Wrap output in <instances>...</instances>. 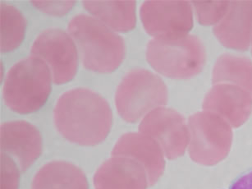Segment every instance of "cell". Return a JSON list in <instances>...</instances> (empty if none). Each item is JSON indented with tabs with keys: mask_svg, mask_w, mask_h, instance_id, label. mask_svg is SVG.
I'll return each instance as SVG.
<instances>
[{
	"mask_svg": "<svg viewBox=\"0 0 252 189\" xmlns=\"http://www.w3.org/2000/svg\"><path fill=\"white\" fill-rule=\"evenodd\" d=\"M54 118L63 137L86 147L104 142L113 125L109 103L100 94L86 88L63 93L56 104Z\"/></svg>",
	"mask_w": 252,
	"mask_h": 189,
	"instance_id": "6da1fadb",
	"label": "cell"
},
{
	"mask_svg": "<svg viewBox=\"0 0 252 189\" xmlns=\"http://www.w3.org/2000/svg\"><path fill=\"white\" fill-rule=\"evenodd\" d=\"M67 31L87 69L110 73L126 56L124 38L97 18L80 14L70 21Z\"/></svg>",
	"mask_w": 252,
	"mask_h": 189,
	"instance_id": "7a4b0ae2",
	"label": "cell"
},
{
	"mask_svg": "<svg viewBox=\"0 0 252 189\" xmlns=\"http://www.w3.org/2000/svg\"><path fill=\"white\" fill-rule=\"evenodd\" d=\"M52 74L47 64L31 56L13 65L3 85L5 105L14 112L26 115L40 110L51 92Z\"/></svg>",
	"mask_w": 252,
	"mask_h": 189,
	"instance_id": "3957f363",
	"label": "cell"
},
{
	"mask_svg": "<svg viewBox=\"0 0 252 189\" xmlns=\"http://www.w3.org/2000/svg\"><path fill=\"white\" fill-rule=\"evenodd\" d=\"M146 60L156 72L173 79H189L199 74L206 62L205 48L194 35L157 39L147 45Z\"/></svg>",
	"mask_w": 252,
	"mask_h": 189,
	"instance_id": "277c9868",
	"label": "cell"
},
{
	"mask_svg": "<svg viewBox=\"0 0 252 189\" xmlns=\"http://www.w3.org/2000/svg\"><path fill=\"white\" fill-rule=\"evenodd\" d=\"M168 89L160 77L146 69H135L123 78L115 94L119 115L136 123L156 108L165 105Z\"/></svg>",
	"mask_w": 252,
	"mask_h": 189,
	"instance_id": "5b68a950",
	"label": "cell"
},
{
	"mask_svg": "<svg viewBox=\"0 0 252 189\" xmlns=\"http://www.w3.org/2000/svg\"><path fill=\"white\" fill-rule=\"evenodd\" d=\"M140 14L146 32L157 39L183 37L193 28L192 4L189 1H146Z\"/></svg>",
	"mask_w": 252,
	"mask_h": 189,
	"instance_id": "8992f818",
	"label": "cell"
},
{
	"mask_svg": "<svg viewBox=\"0 0 252 189\" xmlns=\"http://www.w3.org/2000/svg\"><path fill=\"white\" fill-rule=\"evenodd\" d=\"M31 55L47 64L55 84L69 82L77 74V46L70 35L60 29H49L40 33L33 43Z\"/></svg>",
	"mask_w": 252,
	"mask_h": 189,
	"instance_id": "52a82bcc",
	"label": "cell"
},
{
	"mask_svg": "<svg viewBox=\"0 0 252 189\" xmlns=\"http://www.w3.org/2000/svg\"><path fill=\"white\" fill-rule=\"evenodd\" d=\"M139 131L156 140L168 159L182 156L187 143L183 118L174 110L157 108L143 118Z\"/></svg>",
	"mask_w": 252,
	"mask_h": 189,
	"instance_id": "ba28073f",
	"label": "cell"
},
{
	"mask_svg": "<svg viewBox=\"0 0 252 189\" xmlns=\"http://www.w3.org/2000/svg\"><path fill=\"white\" fill-rule=\"evenodd\" d=\"M1 151L16 158L21 171L25 172L41 155L42 137L30 123H4L1 126Z\"/></svg>",
	"mask_w": 252,
	"mask_h": 189,
	"instance_id": "9c48e42d",
	"label": "cell"
},
{
	"mask_svg": "<svg viewBox=\"0 0 252 189\" xmlns=\"http://www.w3.org/2000/svg\"><path fill=\"white\" fill-rule=\"evenodd\" d=\"M163 149L152 137L136 132L123 135L112 151V157H128L144 167L149 186L158 181L164 170Z\"/></svg>",
	"mask_w": 252,
	"mask_h": 189,
	"instance_id": "30bf717a",
	"label": "cell"
},
{
	"mask_svg": "<svg viewBox=\"0 0 252 189\" xmlns=\"http://www.w3.org/2000/svg\"><path fill=\"white\" fill-rule=\"evenodd\" d=\"M95 189H147L148 178L144 167L128 157H112L97 169Z\"/></svg>",
	"mask_w": 252,
	"mask_h": 189,
	"instance_id": "8fae6325",
	"label": "cell"
},
{
	"mask_svg": "<svg viewBox=\"0 0 252 189\" xmlns=\"http://www.w3.org/2000/svg\"><path fill=\"white\" fill-rule=\"evenodd\" d=\"M213 32L225 47L248 50L252 40V1H230L226 15Z\"/></svg>",
	"mask_w": 252,
	"mask_h": 189,
	"instance_id": "7c38bea8",
	"label": "cell"
},
{
	"mask_svg": "<svg viewBox=\"0 0 252 189\" xmlns=\"http://www.w3.org/2000/svg\"><path fill=\"white\" fill-rule=\"evenodd\" d=\"M87 177L82 169L67 161L50 162L36 173L32 189H88Z\"/></svg>",
	"mask_w": 252,
	"mask_h": 189,
	"instance_id": "4fadbf2b",
	"label": "cell"
},
{
	"mask_svg": "<svg viewBox=\"0 0 252 189\" xmlns=\"http://www.w3.org/2000/svg\"><path fill=\"white\" fill-rule=\"evenodd\" d=\"M85 9L112 30L128 32L136 28V1H83Z\"/></svg>",
	"mask_w": 252,
	"mask_h": 189,
	"instance_id": "5bb4252c",
	"label": "cell"
},
{
	"mask_svg": "<svg viewBox=\"0 0 252 189\" xmlns=\"http://www.w3.org/2000/svg\"><path fill=\"white\" fill-rule=\"evenodd\" d=\"M212 82L236 85L252 94V62L248 58L225 54L218 59Z\"/></svg>",
	"mask_w": 252,
	"mask_h": 189,
	"instance_id": "9a60e30c",
	"label": "cell"
},
{
	"mask_svg": "<svg viewBox=\"0 0 252 189\" xmlns=\"http://www.w3.org/2000/svg\"><path fill=\"white\" fill-rule=\"evenodd\" d=\"M27 21L14 6L1 3V52H12L22 44Z\"/></svg>",
	"mask_w": 252,
	"mask_h": 189,
	"instance_id": "2e32d148",
	"label": "cell"
},
{
	"mask_svg": "<svg viewBox=\"0 0 252 189\" xmlns=\"http://www.w3.org/2000/svg\"><path fill=\"white\" fill-rule=\"evenodd\" d=\"M207 95V104L232 112L238 109L245 110L251 105L250 92L242 87L227 83H217Z\"/></svg>",
	"mask_w": 252,
	"mask_h": 189,
	"instance_id": "e0dca14e",
	"label": "cell"
},
{
	"mask_svg": "<svg viewBox=\"0 0 252 189\" xmlns=\"http://www.w3.org/2000/svg\"><path fill=\"white\" fill-rule=\"evenodd\" d=\"M198 23L201 25H217L226 15L230 1H191Z\"/></svg>",
	"mask_w": 252,
	"mask_h": 189,
	"instance_id": "ac0fdd59",
	"label": "cell"
},
{
	"mask_svg": "<svg viewBox=\"0 0 252 189\" xmlns=\"http://www.w3.org/2000/svg\"><path fill=\"white\" fill-rule=\"evenodd\" d=\"M20 172L11 157L1 152V189H18Z\"/></svg>",
	"mask_w": 252,
	"mask_h": 189,
	"instance_id": "d6986e66",
	"label": "cell"
},
{
	"mask_svg": "<svg viewBox=\"0 0 252 189\" xmlns=\"http://www.w3.org/2000/svg\"><path fill=\"white\" fill-rule=\"evenodd\" d=\"M35 8L50 15L63 16L73 7L76 1H32Z\"/></svg>",
	"mask_w": 252,
	"mask_h": 189,
	"instance_id": "ffe728a7",
	"label": "cell"
},
{
	"mask_svg": "<svg viewBox=\"0 0 252 189\" xmlns=\"http://www.w3.org/2000/svg\"><path fill=\"white\" fill-rule=\"evenodd\" d=\"M229 189H252V170L235 180Z\"/></svg>",
	"mask_w": 252,
	"mask_h": 189,
	"instance_id": "44dd1931",
	"label": "cell"
},
{
	"mask_svg": "<svg viewBox=\"0 0 252 189\" xmlns=\"http://www.w3.org/2000/svg\"></svg>",
	"mask_w": 252,
	"mask_h": 189,
	"instance_id": "7402d4cb",
	"label": "cell"
}]
</instances>
